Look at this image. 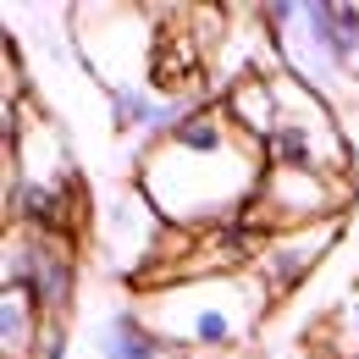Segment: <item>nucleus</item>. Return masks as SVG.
<instances>
[{"instance_id":"f8f14e48","label":"nucleus","mask_w":359,"mask_h":359,"mask_svg":"<svg viewBox=\"0 0 359 359\" xmlns=\"http://www.w3.org/2000/svg\"><path fill=\"white\" fill-rule=\"evenodd\" d=\"M332 337H326V348H332V359H359V287L337 304V315H332V326H326Z\"/></svg>"},{"instance_id":"ddd939ff","label":"nucleus","mask_w":359,"mask_h":359,"mask_svg":"<svg viewBox=\"0 0 359 359\" xmlns=\"http://www.w3.org/2000/svg\"><path fill=\"white\" fill-rule=\"evenodd\" d=\"M72 354V332H67V320H45V337H39V354L34 359H67Z\"/></svg>"},{"instance_id":"9b49d317","label":"nucleus","mask_w":359,"mask_h":359,"mask_svg":"<svg viewBox=\"0 0 359 359\" xmlns=\"http://www.w3.org/2000/svg\"><path fill=\"white\" fill-rule=\"evenodd\" d=\"M94 354L100 359H172V348L133 304V310H111L94 326Z\"/></svg>"},{"instance_id":"423d86ee","label":"nucleus","mask_w":359,"mask_h":359,"mask_svg":"<svg viewBox=\"0 0 359 359\" xmlns=\"http://www.w3.org/2000/svg\"><path fill=\"white\" fill-rule=\"evenodd\" d=\"M0 287L28 293L45 320H67L72 287H78V249H72V238L39 232V226H6Z\"/></svg>"},{"instance_id":"7ed1b4c3","label":"nucleus","mask_w":359,"mask_h":359,"mask_svg":"<svg viewBox=\"0 0 359 359\" xmlns=\"http://www.w3.org/2000/svg\"><path fill=\"white\" fill-rule=\"evenodd\" d=\"M282 72H293L320 100L359 89V6L354 0H276L260 6Z\"/></svg>"},{"instance_id":"f257e3e1","label":"nucleus","mask_w":359,"mask_h":359,"mask_svg":"<svg viewBox=\"0 0 359 359\" xmlns=\"http://www.w3.org/2000/svg\"><path fill=\"white\" fill-rule=\"evenodd\" d=\"M266 166H271L266 149L232 128L222 100H205L177 122L172 138H161L138 155L133 182L166 226L216 232V226L243 222L255 210Z\"/></svg>"},{"instance_id":"20e7f679","label":"nucleus","mask_w":359,"mask_h":359,"mask_svg":"<svg viewBox=\"0 0 359 359\" xmlns=\"http://www.w3.org/2000/svg\"><path fill=\"white\" fill-rule=\"evenodd\" d=\"M149 17L155 11H133V6H78L72 11V45L83 55V67L105 83V94L155 78L161 28H149Z\"/></svg>"},{"instance_id":"39448f33","label":"nucleus","mask_w":359,"mask_h":359,"mask_svg":"<svg viewBox=\"0 0 359 359\" xmlns=\"http://www.w3.org/2000/svg\"><path fill=\"white\" fill-rule=\"evenodd\" d=\"M276 133L266 138L271 166H293V172H326V177H348V144L332 122V100L304 89L293 72H276Z\"/></svg>"},{"instance_id":"6e6552de","label":"nucleus","mask_w":359,"mask_h":359,"mask_svg":"<svg viewBox=\"0 0 359 359\" xmlns=\"http://www.w3.org/2000/svg\"><path fill=\"white\" fill-rule=\"evenodd\" d=\"M94 238H100V249H105V266L128 271V276H138V271H155L161 266V243L172 238V226L155 216V205L133 188H111L100 205H94Z\"/></svg>"},{"instance_id":"0eeeda50","label":"nucleus","mask_w":359,"mask_h":359,"mask_svg":"<svg viewBox=\"0 0 359 359\" xmlns=\"http://www.w3.org/2000/svg\"><path fill=\"white\" fill-rule=\"evenodd\" d=\"M348 205V177L326 172H293V166H266V182L255 194L249 222L260 232H293V226L337 222Z\"/></svg>"},{"instance_id":"f03ea898","label":"nucleus","mask_w":359,"mask_h":359,"mask_svg":"<svg viewBox=\"0 0 359 359\" xmlns=\"http://www.w3.org/2000/svg\"><path fill=\"white\" fill-rule=\"evenodd\" d=\"M276 293L260 271H222V276H177V282H149L138 315L166 337V348L182 359H226L243 354L249 337L260 332Z\"/></svg>"},{"instance_id":"9d476101","label":"nucleus","mask_w":359,"mask_h":359,"mask_svg":"<svg viewBox=\"0 0 359 359\" xmlns=\"http://www.w3.org/2000/svg\"><path fill=\"white\" fill-rule=\"evenodd\" d=\"M226 116H232V128L238 133H249L260 149H266V138L276 133V116H282V100H276V72H255V78H238L232 89L222 94Z\"/></svg>"},{"instance_id":"1a4fd4ad","label":"nucleus","mask_w":359,"mask_h":359,"mask_svg":"<svg viewBox=\"0 0 359 359\" xmlns=\"http://www.w3.org/2000/svg\"><path fill=\"white\" fill-rule=\"evenodd\" d=\"M337 238H343V216H337V222H315V226H293V232H266V249H260L255 271L266 276L271 293L282 299V293H293V287L332 255Z\"/></svg>"}]
</instances>
